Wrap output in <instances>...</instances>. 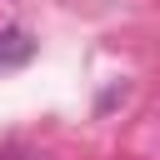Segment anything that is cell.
I'll use <instances>...</instances> for the list:
<instances>
[{
    "label": "cell",
    "instance_id": "2",
    "mask_svg": "<svg viewBox=\"0 0 160 160\" xmlns=\"http://www.w3.org/2000/svg\"><path fill=\"white\" fill-rule=\"evenodd\" d=\"M0 160H50V155H40V150H25V145H10V150H0Z\"/></svg>",
    "mask_w": 160,
    "mask_h": 160
},
{
    "label": "cell",
    "instance_id": "1",
    "mask_svg": "<svg viewBox=\"0 0 160 160\" xmlns=\"http://www.w3.org/2000/svg\"><path fill=\"white\" fill-rule=\"evenodd\" d=\"M35 60V35L25 25H5L0 30V70H20Z\"/></svg>",
    "mask_w": 160,
    "mask_h": 160
}]
</instances>
